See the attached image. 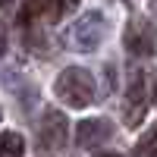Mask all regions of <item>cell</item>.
Returning <instances> with one entry per match:
<instances>
[{"instance_id": "cell-11", "label": "cell", "mask_w": 157, "mask_h": 157, "mask_svg": "<svg viewBox=\"0 0 157 157\" xmlns=\"http://www.w3.org/2000/svg\"><path fill=\"white\" fill-rule=\"evenodd\" d=\"M3 50H6V38L0 35V57H3Z\"/></svg>"}, {"instance_id": "cell-9", "label": "cell", "mask_w": 157, "mask_h": 157, "mask_svg": "<svg viewBox=\"0 0 157 157\" xmlns=\"http://www.w3.org/2000/svg\"><path fill=\"white\" fill-rule=\"evenodd\" d=\"M135 154L138 157H157V126L148 129V132H141L138 145H135Z\"/></svg>"}, {"instance_id": "cell-10", "label": "cell", "mask_w": 157, "mask_h": 157, "mask_svg": "<svg viewBox=\"0 0 157 157\" xmlns=\"http://www.w3.org/2000/svg\"><path fill=\"white\" fill-rule=\"evenodd\" d=\"M94 157H123V154H116V151H98Z\"/></svg>"}, {"instance_id": "cell-6", "label": "cell", "mask_w": 157, "mask_h": 157, "mask_svg": "<svg viewBox=\"0 0 157 157\" xmlns=\"http://www.w3.org/2000/svg\"><path fill=\"white\" fill-rule=\"evenodd\" d=\"M113 135V126L107 120H101V116H91V120H82L75 129V141L78 148H101L104 141Z\"/></svg>"}, {"instance_id": "cell-12", "label": "cell", "mask_w": 157, "mask_h": 157, "mask_svg": "<svg viewBox=\"0 0 157 157\" xmlns=\"http://www.w3.org/2000/svg\"><path fill=\"white\" fill-rule=\"evenodd\" d=\"M151 13H154V16H157V0H151Z\"/></svg>"}, {"instance_id": "cell-1", "label": "cell", "mask_w": 157, "mask_h": 157, "mask_svg": "<svg viewBox=\"0 0 157 157\" xmlns=\"http://www.w3.org/2000/svg\"><path fill=\"white\" fill-rule=\"evenodd\" d=\"M157 98V72L154 69H135L129 75V91H126V107H123V120L129 126H138L145 120L148 107Z\"/></svg>"}, {"instance_id": "cell-5", "label": "cell", "mask_w": 157, "mask_h": 157, "mask_svg": "<svg viewBox=\"0 0 157 157\" xmlns=\"http://www.w3.org/2000/svg\"><path fill=\"white\" fill-rule=\"evenodd\" d=\"M126 47H129V54H135V57H151L154 54V32H151V25L145 19H132L129 22V29H126Z\"/></svg>"}, {"instance_id": "cell-13", "label": "cell", "mask_w": 157, "mask_h": 157, "mask_svg": "<svg viewBox=\"0 0 157 157\" xmlns=\"http://www.w3.org/2000/svg\"><path fill=\"white\" fill-rule=\"evenodd\" d=\"M3 3H6V0H0V6H3Z\"/></svg>"}, {"instance_id": "cell-14", "label": "cell", "mask_w": 157, "mask_h": 157, "mask_svg": "<svg viewBox=\"0 0 157 157\" xmlns=\"http://www.w3.org/2000/svg\"><path fill=\"white\" fill-rule=\"evenodd\" d=\"M0 116H3V110H0Z\"/></svg>"}, {"instance_id": "cell-7", "label": "cell", "mask_w": 157, "mask_h": 157, "mask_svg": "<svg viewBox=\"0 0 157 157\" xmlns=\"http://www.w3.org/2000/svg\"><path fill=\"white\" fill-rule=\"evenodd\" d=\"M66 132H69V123L60 110H44L41 116V141L47 148H63L66 145Z\"/></svg>"}, {"instance_id": "cell-4", "label": "cell", "mask_w": 157, "mask_h": 157, "mask_svg": "<svg viewBox=\"0 0 157 157\" xmlns=\"http://www.w3.org/2000/svg\"><path fill=\"white\" fill-rule=\"evenodd\" d=\"M78 0H25V10L19 22H35V19H47V22H57L66 10H75Z\"/></svg>"}, {"instance_id": "cell-3", "label": "cell", "mask_w": 157, "mask_h": 157, "mask_svg": "<svg viewBox=\"0 0 157 157\" xmlns=\"http://www.w3.org/2000/svg\"><path fill=\"white\" fill-rule=\"evenodd\" d=\"M104 35H107V22H104L101 13H82L69 29L63 35V41H66L69 50H78V54H91V50H98Z\"/></svg>"}, {"instance_id": "cell-8", "label": "cell", "mask_w": 157, "mask_h": 157, "mask_svg": "<svg viewBox=\"0 0 157 157\" xmlns=\"http://www.w3.org/2000/svg\"><path fill=\"white\" fill-rule=\"evenodd\" d=\"M25 138L19 132H0V157H22Z\"/></svg>"}, {"instance_id": "cell-2", "label": "cell", "mask_w": 157, "mask_h": 157, "mask_svg": "<svg viewBox=\"0 0 157 157\" xmlns=\"http://www.w3.org/2000/svg\"><path fill=\"white\" fill-rule=\"evenodd\" d=\"M57 98L66 104V107H88L91 101H94L98 88H94V75L82 66H66L60 75H57Z\"/></svg>"}]
</instances>
